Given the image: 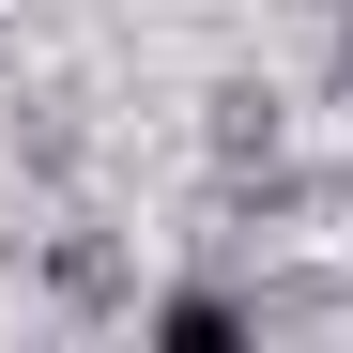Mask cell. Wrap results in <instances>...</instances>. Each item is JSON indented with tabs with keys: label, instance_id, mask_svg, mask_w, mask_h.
<instances>
[{
	"label": "cell",
	"instance_id": "1",
	"mask_svg": "<svg viewBox=\"0 0 353 353\" xmlns=\"http://www.w3.org/2000/svg\"><path fill=\"white\" fill-rule=\"evenodd\" d=\"M200 139H215L230 185H246V169H276V92H261V77H215V92H200Z\"/></svg>",
	"mask_w": 353,
	"mask_h": 353
},
{
	"label": "cell",
	"instance_id": "2",
	"mask_svg": "<svg viewBox=\"0 0 353 353\" xmlns=\"http://www.w3.org/2000/svg\"><path fill=\"white\" fill-rule=\"evenodd\" d=\"M154 338H169V353H230V338H261V307L215 292V276H185V292H154Z\"/></svg>",
	"mask_w": 353,
	"mask_h": 353
},
{
	"label": "cell",
	"instance_id": "3",
	"mask_svg": "<svg viewBox=\"0 0 353 353\" xmlns=\"http://www.w3.org/2000/svg\"><path fill=\"white\" fill-rule=\"evenodd\" d=\"M46 292H62L77 323H108L123 307V246H108V230H62V246H46Z\"/></svg>",
	"mask_w": 353,
	"mask_h": 353
},
{
	"label": "cell",
	"instance_id": "4",
	"mask_svg": "<svg viewBox=\"0 0 353 353\" xmlns=\"http://www.w3.org/2000/svg\"><path fill=\"white\" fill-rule=\"evenodd\" d=\"M338 92H353V16H338Z\"/></svg>",
	"mask_w": 353,
	"mask_h": 353
}]
</instances>
